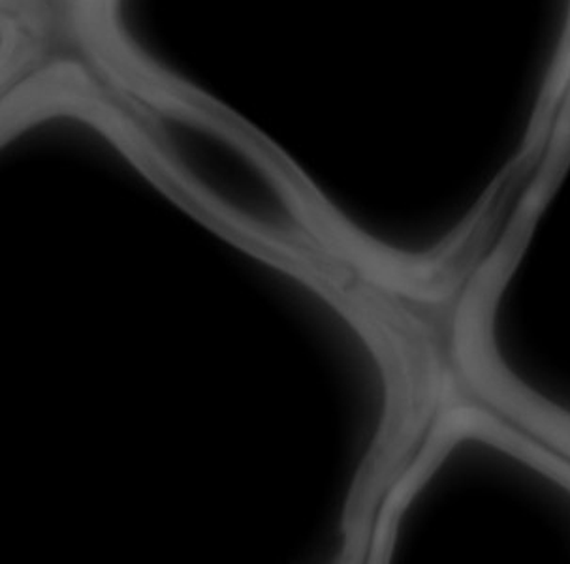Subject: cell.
Listing matches in <instances>:
<instances>
[{
  "mask_svg": "<svg viewBox=\"0 0 570 564\" xmlns=\"http://www.w3.org/2000/svg\"><path fill=\"white\" fill-rule=\"evenodd\" d=\"M507 418L460 405L433 424L390 482L371 557L570 563V459Z\"/></svg>",
  "mask_w": 570,
  "mask_h": 564,
  "instance_id": "6da1fadb",
  "label": "cell"
},
{
  "mask_svg": "<svg viewBox=\"0 0 570 564\" xmlns=\"http://www.w3.org/2000/svg\"><path fill=\"white\" fill-rule=\"evenodd\" d=\"M455 348L490 405L570 452V89L463 291Z\"/></svg>",
  "mask_w": 570,
  "mask_h": 564,
  "instance_id": "7a4b0ae2",
  "label": "cell"
}]
</instances>
